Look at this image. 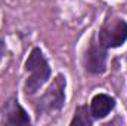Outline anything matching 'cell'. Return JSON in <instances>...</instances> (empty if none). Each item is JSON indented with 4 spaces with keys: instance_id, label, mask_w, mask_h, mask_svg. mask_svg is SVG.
Returning <instances> with one entry per match:
<instances>
[{
    "instance_id": "cell-3",
    "label": "cell",
    "mask_w": 127,
    "mask_h": 126,
    "mask_svg": "<svg viewBox=\"0 0 127 126\" xmlns=\"http://www.w3.org/2000/svg\"><path fill=\"white\" fill-rule=\"evenodd\" d=\"M99 43L108 51L118 49L127 42V21L121 16H108L96 33Z\"/></svg>"
},
{
    "instance_id": "cell-4",
    "label": "cell",
    "mask_w": 127,
    "mask_h": 126,
    "mask_svg": "<svg viewBox=\"0 0 127 126\" xmlns=\"http://www.w3.org/2000/svg\"><path fill=\"white\" fill-rule=\"evenodd\" d=\"M81 64L84 71L90 76H102L108 71V49L99 43L96 33L89 39Z\"/></svg>"
},
{
    "instance_id": "cell-5",
    "label": "cell",
    "mask_w": 127,
    "mask_h": 126,
    "mask_svg": "<svg viewBox=\"0 0 127 126\" xmlns=\"http://www.w3.org/2000/svg\"><path fill=\"white\" fill-rule=\"evenodd\" d=\"M0 123L9 126H30L32 123L28 111L21 105L16 95L10 96L4 102Z\"/></svg>"
},
{
    "instance_id": "cell-1",
    "label": "cell",
    "mask_w": 127,
    "mask_h": 126,
    "mask_svg": "<svg viewBox=\"0 0 127 126\" xmlns=\"http://www.w3.org/2000/svg\"><path fill=\"white\" fill-rule=\"evenodd\" d=\"M24 71L27 77L24 80L22 91L27 98H31L38 94V91H41L52 77V67L40 46H34L30 51L24 63Z\"/></svg>"
},
{
    "instance_id": "cell-8",
    "label": "cell",
    "mask_w": 127,
    "mask_h": 126,
    "mask_svg": "<svg viewBox=\"0 0 127 126\" xmlns=\"http://www.w3.org/2000/svg\"><path fill=\"white\" fill-rule=\"evenodd\" d=\"M6 52H7V45H6V42L3 39H0V63L6 57Z\"/></svg>"
},
{
    "instance_id": "cell-9",
    "label": "cell",
    "mask_w": 127,
    "mask_h": 126,
    "mask_svg": "<svg viewBox=\"0 0 127 126\" xmlns=\"http://www.w3.org/2000/svg\"><path fill=\"white\" fill-rule=\"evenodd\" d=\"M126 63H127V54H126Z\"/></svg>"
},
{
    "instance_id": "cell-2",
    "label": "cell",
    "mask_w": 127,
    "mask_h": 126,
    "mask_svg": "<svg viewBox=\"0 0 127 126\" xmlns=\"http://www.w3.org/2000/svg\"><path fill=\"white\" fill-rule=\"evenodd\" d=\"M65 102H66V77L62 73H58L52 79L46 91L32 104L37 120H40V117L59 113L65 107Z\"/></svg>"
},
{
    "instance_id": "cell-6",
    "label": "cell",
    "mask_w": 127,
    "mask_h": 126,
    "mask_svg": "<svg viewBox=\"0 0 127 126\" xmlns=\"http://www.w3.org/2000/svg\"><path fill=\"white\" fill-rule=\"evenodd\" d=\"M117 107V99L109 94L105 92H97L92 96L90 102H89V108H90V114L93 117V120H103L106 119Z\"/></svg>"
},
{
    "instance_id": "cell-7",
    "label": "cell",
    "mask_w": 127,
    "mask_h": 126,
    "mask_svg": "<svg viewBox=\"0 0 127 126\" xmlns=\"http://www.w3.org/2000/svg\"><path fill=\"white\" fill-rule=\"evenodd\" d=\"M95 120L90 114V108L87 104L77 105L72 114V119L69 120L71 126H93Z\"/></svg>"
}]
</instances>
